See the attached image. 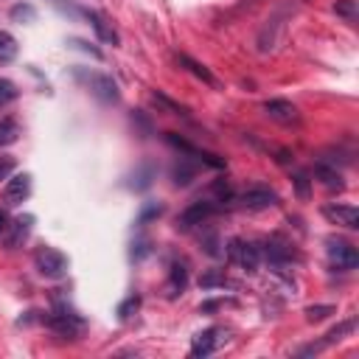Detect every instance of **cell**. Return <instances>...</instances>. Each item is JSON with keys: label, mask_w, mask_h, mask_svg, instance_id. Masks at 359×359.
<instances>
[{"label": "cell", "mask_w": 359, "mask_h": 359, "mask_svg": "<svg viewBox=\"0 0 359 359\" xmlns=\"http://www.w3.org/2000/svg\"><path fill=\"white\" fill-rule=\"evenodd\" d=\"M28 194H31V174H14L8 182H6V188H3V199H6V205H22L25 199H28Z\"/></svg>", "instance_id": "cell-11"}, {"label": "cell", "mask_w": 359, "mask_h": 359, "mask_svg": "<svg viewBox=\"0 0 359 359\" xmlns=\"http://www.w3.org/2000/svg\"><path fill=\"white\" fill-rule=\"evenodd\" d=\"M353 328H356V320H345V323H339L337 328H331V331H328V334H325V337H323V339H320L317 345H320V348H328V345L339 342V339H342L345 334H351Z\"/></svg>", "instance_id": "cell-20"}, {"label": "cell", "mask_w": 359, "mask_h": 359, "mask_svg": "<svg viewBox=\"0 0 359 359\" xmlns=\"http://www.w3.org/2000/svg\"><path fill=\"white\" fill-rule=\"evenodd\" d=\"M323 216L345 230H356L359 227V210L353 205H325L323 208Z\"/></svg>", "instance_id": "cell-12"}, {"label": "cell", "mask_w": 359, "mask_h": 359, "mask_svg": "<svg viewBox=\"0 0 359 359\" xmlns=\"http://www.w3.org/2000/svg\"><path fill=\"white\" fill-rule=\"evenodd\" d=\"M151 177H154V168H151L149 163H143V165L132 174V188H137V191L149 188V185H151Z\"/></svg>", "instance_id": "cell-26"}, {"label": "cell", "mask_w": 359, "mask_h": 359, "mask_svg": "<svg viewBox=\"0 0 359 359\" xmlns=\"http://www.w3.org/2000/svg\"><path fill=\"white\" fill-rule=\"evenodd\" d=\"M31 224H34V216H17L14 222H8V227H6V247L8 250H14V247H20L25 238H28V233H31Z\"/></svg>", "instance_id": "cell-15"}, {"label": "cell", "mask_w": 359, "mask_h": 359, "mask_svg": "<svg viewBox=\"0 0 359 359\" xmlns=\"http://www.w3.org/2000/svg\"><path fill=\"white\" fill-rule=\"evenodd\" d=\"M151 101H154V104H160V107H165L171 115H182V118H191L188 107H182V104L171 101V98H168V95H163V93H151Z\"/></svg>", "instance_id": "cell-23"}, {"label": "cell", "mask_w": 359, "mask_h": 359, "mask_svg": "<svg viewBox=\"0 0 359 359\" xmlns=\"http://www.w3.org/2000/svg\"><path fill=\"white\" fill-rule=\"evenodd\" d=\"M264 112H266V118H272V121H278L283 126H292V123L300 121L297 107L292 101H286V98H269V101H264Z\"/></svg>", "instance_id": "cell-10"}, {"label": "cell", "mask_w": 359, "mask_h": 359, "mask_svg": "<svg viewBox=\"0 0 359 359\" xmlns=\"http://www.w3.org/2000/svg\"><path fill=\"white\" fill-rule=\"evenodd\" d=\"M334 311H337V309L328 306V303H325V306H309V309H306V320H309V323H320V320H325V317L334 314Z\"/></svg>", "instance_id": "cell-29"}, {"label": "cell", "mask_w": 359, "mask_h": 359, "mask_svg": "<svg viewBox=\"0 0 359 359\" xmlns=\"http://www.w3.org/2000/svg\"><path fill=\"white\" fill-rule=\"evenodd\" d=\"M174 59H177V65L182 67V70H188L191 76H196L202 84H208V87H213V90H219V79L202 65V62H196V59H191L188 53H174Z\"/></svg>", "instance_id": "cell-14"}, {"label": "cell", "mask_w": 359, "mask_h": 359, "mask_svg": "<svg viewBox=\"0 0 359 359\" xmlns=\"http://www.w3.org/2000/svg\"><path fill=\"white\" fill-rule=\"evenodd\" d=\"M227 283H230L227 275L219 272V269H210V272H205V275L199 278V286H202V289H216V286H227Z\"/></svg>", "instance_id": "cell-27"}, {"label": "cell", "mask_w": 359, "mask_h": 359, "mask_svg": "<svg viewBox=\"0 0 359 359\" xmlns=\"http://www.w3.org/2000/svg\"><path fill=\"white\" fill-rule=\"evenodd\" d=\"M137 309H140V294H129V297L118 306V317H121V320H129Z\"/></svg>", "instance_id": "cell-28"}, {"label": "cell", "mask_w": 359, "mask_h": 359, "mask_svg": "<svg viewBox=\"0 0 359 359\" xmlns=\"http://www.w3.org/2000/svg\"><path fill=\"white\" fill-rule=\"evenodd\" d=\"M20 137V123L14 118H0V146H11Z\"/></svg>", "instance_id": "cell-21"}, {"label": "cell", "mask_w": 359, "mask_h": 359, "mask_svg": "<svg viewBox=\"0 0 359 359\" xmlns=\"http://www.w3.org/2000/svg\"><path fill=\"white\" fill-rule=\"evenodd\" d=\"M261 255H264V258H266L269 264L280 266V264H286V261L292 258V247H289L286 241H280V238H269V241L264 244Z\"/></svg>", "instance_id": "cell-17"}, {"label": "cell", "mask_w": 359, "mask_h": 359, "mask_svg": "<svg viewBox=\"0 0 359 359\" xmlns=\"http://www.w3.org/2000/svg\"><path fill=\"white\" fill-rule=\"evenodd\" d=\"M328 247H325V252H328V264L334 266V269H339V272H351V269H356L359 266V252H356V247L351 244V241H345V238H328L325 241Z\"/></svg>", "instance_id": "cell-3"}, {"label": "cell", "mask_w": 359, "mask_h": 359, "mask_svg": "<svg viewBox=\"0 0 359 359\" xmlns=\"http://www.w3.org/2000/svg\"><path fill=\"white\" fill-rule=\"evenodd\" d=\"M8 17H11L14 22H34V20H36V8L28 6V3H17V6H11Z\"/></svg>", "instance_id": "cell-24"}, {"label": "cell", "mask_w": 359, "mask_h": 359, "mask_svg": "<svg viewBox=\"0 0 359 359\" xmlns=\"http://www.w3.org/2000/svg\"><path fill=\"white\" fill-rule=\"evenodd\" d=\"M334 14L342 17L345 22H356V17H359V3H356V0H337V3H334Z\"/></svg>", "instance_id": "cell-22"}, {"label": "cell", "mask_w": 359, "mask_h": 359, "mask_svg": "<svg viewBox=\"0 0 359 359\" xmlns=\"http://www.w3.org/2000/svg\"><path fill=\"white\" fill-rule=\"evenodd\" d=\"M165 140H168L174 149H180L185 157H191L194 163H205V165H210V168H224V160H222V157H216V154H210V151H202V149L191 146L188 140L177 137L174 132H165Z\"/></svg>", "instance_id": "cell-8"}, {"label": "cell", "mask_w": 359, "mask_h": 359, "mask_svg": "<svg viewBox=\"0 0 359 359\" xmlns=\"http://www.w3.org/2000/svg\"><path fill=\"white\" fill-rule=\"evenodd\" d=\"M227 258L233 264H238L241 269L247 272H255L258 264H261V247L258 244H250V241H241V238H233L227 244Z\"/></svg>", "instance_id": "cell-5"}, {"label": "cell", "mask_w": 359, "mask_h": 359, "mask_svg": "<svg viewBox=\"0 0 359 359\" xmlns=\"http://www.w3.org/2000/svg\"><path fill=\"white\" fill-rule=\"evenodd\" d=\"M45 325L53 334H59L62 339H79L84 334V317L76 309H70L67 303H62V300H56L53 311L45 317Z\"/></svg>", "instance_id": "cell-1"}, {"label": "cell", "mask_w": 359, "mask_h": 359, "mask_svg": "<svg viewBox=\"0 0 359 359\" xmlns=\"http://www.w3.org/2000/svg\"><path fill=\"white\" fill-rule=\"evenodd\" d=\"M185 286H188V269L182 261H177V264H171V272H168V294L177 297L185 292Z\"/></svg>", "instance_id": "cell-18"}, {"label": "cell", "mask_w": 359, "mask_h": 359, "mask_svg": "<svg viewBox=\"0 0 359 359\" xmlns=\"http://www.w3.org/2000/svg\"><path fill=\"white\" fill-rule=\"evenodd\" d=\"M6 227H8V213L0 210V233H6Z\"/></svg>", "instance_id": "cell-35"}, {"label": "cell", "mask_w": 359, "mask_h": 359, "mask_svg": "<svg viewBox=\"0 0 359 359\" xmlns=\"http://www.w3.org/2000/svg\"><path fill=\"white\" fill-rule=\"evenodd\" d=\"M17 56V39L8 31H0V62H11Z\"/></svg>", "instance_id": "cell-25"}, {"label": "cell", "mask_w": 359, "mask_h": 359, "mask_svg": "<svg viewBox=\"0 0 359 359\" xmlns=\"http://www.w3.org/2000/svg\"><path fill=\"white\" fill-rule=\"evenodd\" d=\"M224 334H227V331L219 328V325H210V328L199 331V334L194 337V342H191V356L199 359V356H210V353H216L219 345L224 342Z\"/></svg>", "instance_id": "cell-7"}, {"label": "cell", "mask_w": 359, "mask_h": 359, "mask_svg": "<svg viewBox=\"0 0 359 359\" xmlns=\"http://www.w3.org/2000/svg\"><path fill=\"white\" fill-rule=\"evenodd\" d=\"M34 266H36V272L42 278H62L67 272L70 261H67V255L62 250L45 244V247H36L34 250Z\"/></svg>", "instance_id": "cell-2"}, {"label": "cell", "mask_w": 359, "mask_h": 359, "mask_svg": "<svg viewBox=\"0 0 359 359\" xmlns=\"http://www.w3.org/2000/svg\"><path fill=\"white\" fill-rule=\"evenodd\" d=\"M216 210H219V205H216L213 199H196V202H191V205L177 216V227H180V230H194L196 224H205Z\"/></svg>", "instance_id": "cell-4"}, {"label": "cell", "mask_w": 359, "mask_h": 359, "mask_svg": "<svg viewBox=\"0 0 359 359\" xmlns=\"http://www.w3.org/2000/svg\"><path fill=\"white\" fill-rule=\"evenodd\" d=\"M17 95H20V90H17L8 79H0V107H3V104H8V101H14Z\"/></svg>", "instance_id": "cell-30"}, {"label": "cell", "mask_w": 359, "mask_h": 359, "mask_svg": "<svg viewBox=\"0 0 359 359\" xmlns=\"http://www.w3.org/2000/svg\"><path fill=\"white\" fill-rule=\"evenodd\" d=\"M210 191L219 196V202H227V199H233V188L227 185V180H216V182L210 185Z\"/></svg>", "instance_id": "cell-31"}, {"label": "cell", "mask_w": 359, "mask_h": 359, "mask_svg": "<svg viewBox=\"0 0 359 359\" xmlns=\"http://www.w3.org/2000/svg\"><path fill=\"white\" fill-rule=\"evenodd\" d=\"M163 213V205H157V202H149L146 208H143V213H140V219H137V224H146L149 219H157Z\"/></svg>", "instance_id": "cell-33"}, {"label": "cell", "mask_w": 359, "mask_h": 359, "mask_svg": "<svg viewBox=\"0 0 359 359\" xmlns=\"http://www.w3.org/2000/svg\"><path fill=\"white\" fill-rule=\"evenodd\" d=\"M84 17L90 20V25H93V31L98 34L101 42H107V45H118V42H121V39H118V31L112 28V22H109L107 14H101V11H95V8H87Z\"/></svg>", "instance_id": "cell-13"}, {"label": "cell", "mask_w": 359, "mask_h": 359, "mask_svg": "<svg viewBox=\"0 0 359 359\" xmlns=\"http://www.w3.org/2000/svg\"><path fill=\"white\" fill-rule=\"evenodd\" d=\"M171 177H174V185H188V182L196 177V163H194L191 157H182V160L174 165Z\"/></svg>", "instance_id": "cell-19"}, {"label": "cell", "mask_w": 359, "mask_h": 359, "mask_svg": "<svg viewBox=\"0 0 359 359\" xmlns=\"http://www.w3.org/2000/svg\"><path fill=\"white\" fill-rule=\"evenodd\" d=\"M275 202H278V194L266 185H255V188H247L244 194H238V205L247 210H264V208H272Z\"/></svg>", "instance_id": "cell-9"}, {"label": "cell", "mask_w": 359, "mask_h": 359, "mask_svg": "<svg viewBox=\"0 0 359 359\" xmlns=\"http://www.w3.org/2000/svg\"><path fill=\"white\" fill-rule=\"evenodd\" d=\"M309 182H311V180H309L306 171H297V174H294V188H297V196H300V199L309 196Z\"/></svg>", "instance_id": "cell-32"}, {"label": "cell", "mask_w": 359, "mask_h": 359, "mask_svg": "<svg viewBox=\"0 0 359 359\" xmlns=\"http://www.w3.org/2000/svg\"><path fill=\"white\" fill-rule=\"evenodd\" d=\"M79 79H84L87 87L93 90V95L101 98V101H107V104H115V101L121 98L115 79L107 76V73H84V70H79Z\"/></svg>", "instance_id": "cell-6"}, {"label": "cell", "mask_w": 359, "mask_h": 359, "mask_svg": "<svg viewBox=\"0 0 359 359\" xmlns=\"http://www.w3.org/2000/svg\"><path fill=\"white\" fill-rule=\"evenodd\" d=\"M14 157H8V154H0V180H8L11 177V171H14Z\"/></svg>", "instance_id": "cell-34"}, {"label": "cell", "mask_w": 359, "mask_h": 359, "mask_svg": "<svg viewBox=\"0 0 359 359\" xmlns=\"http://www.w3.org/2000/svg\"><path fill=\"white\" fill-rule=\"evenodd\" d=\"M314 177H317L325 188H331V191H342V188H345L342 174H339V171H337V165H334V163H328V160H320V163L314 165Z\"/></svg>", "instance_id": "cell-16"}]
</instances>
